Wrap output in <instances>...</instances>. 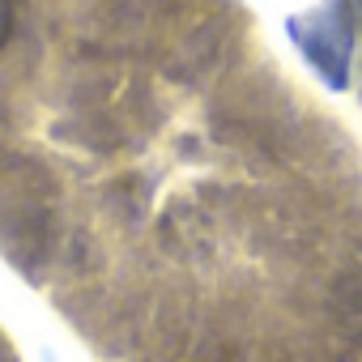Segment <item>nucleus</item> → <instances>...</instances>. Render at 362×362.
I'll list each match as a JSON object with an SVG mask.
<instances>
[{"mask_svg":"<svg viewBox=\"0 0 362 362\" xmlns=\"http://www.w3.org/2000/svg\"><path fill=\"white\" fill-rule=\"evenodd\" d=\"M9 30H13V18H9V9H5V0H0V47L9 43Z\"/></svg>","mask_w":362,"mask_h":362,"instance_id":"f257e3e1","label":"nucleus"}]
</instances>
